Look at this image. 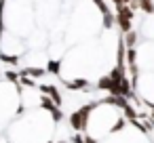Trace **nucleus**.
Listing matches in <instances>:
<instances>
[{
    "instance_id": "f257e3e1",
    "label": "nucleus",
    "mask_w": 154,
    "mask_h": 143,
    "mask_svg": "<svg viewBox=\"0 0 154 143\" xmlns=\"http://www.w3.org/2000/svg\"><path fill=\"white\" fill-rule=\"evenodd\" d=\"M55 133V120L51 112L42 107L34 109H21L9 124L7 135L11 143H49L53 141Z\"/></svg>"
},
{
    "instance_id": "f03ea898",
    "label": "nucleus",
    "mask_w": 154,
    "mask_h": 143,
    "mask_svg": "<svg viewBox=\"0 0 154 143\" xmlns=\"http://www.w3.org/2000/svg\"><path fill=\"white\" fill-rule=\"evenodd\" d=\"M19 112V84L11 80H0V128H5Z\"/></svg>"
},
{
    "instance_id": "7ed1b4c3",
    "label": "nucleus",
    "mask_w": 154,
    "mask_h": 143,
    "mask_svg": "<svg viewBox=\"0 0 154 143\" xmlns=\"http://www.w3.org/2000/svg\"><path fill=\"white\" fill-rule=\"evenodd\" d=\"M133 93L146 105H154V72H139L133 80Z\"/></svg>"
},
{
    "instance_id": "20e7f679",
    "label": "nucleus",
    "mask_w": 154,
    "mask_h": 143,
    "mask_svg": "<svg viewBox=\"0 0 154 143\" xmlns=\"http://www.w3.org/2000/svg\"><path fill=\"white\" fill-rule=\"evenodd\" d=\"M99 143H150V141H148V133L146 130H139L135 126H127L125 124L122 128H118L116 133L108 135Z\"/></svg>"
},
{
    "instance_id": "39448f33",
    "label": "nucleus",
    "mask_w": 154,
    "mask_h": 143,
    "mask_svg": "<svg viewBox=\"0 0 154 143\" xmlns=\"http://www.w3.org/2000/svg\"><path fill=\"white\" fill-rule=\"evenodd\" d=\"M135 65L139 72H154V40H139L135 46Z\"/></svg>"
},
{
    "instance_id": "423d86ee",
    "label": "nucleus",
    "mask_w": 154,
    "mask_h": 143,
    "mask_svg": "<svg viewBox=\"0 0 154 143\" xmlns=\"http://www.w3.org/2000/svg\"><path fill=\"white\" fill-rule=\"evenodd\" d=\"M137 34H139L141 40H154V13L146 15V17L139 21Z\"/></svg>"
}]
</instances>
